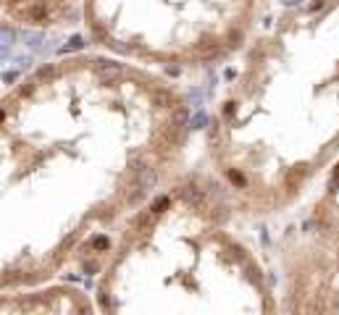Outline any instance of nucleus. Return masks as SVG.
Segmentation results:
<instances>
[{
    "label": "nucleus",
    "instance_id": "1",
    "mask_svg": "<svg viewBox=\"0 0 339 315\" xmlns=\"http://www.w3.org/2000/svg\"><path fill=\"white\" fill-rule=\"evenodd\" d=\"M192 103L105 50L45 60L3 92L0 291L100 276L132 221L187 171Z\"/></svg>",
    "mask_w": 339,
    "mask_h": 315
},
{
    "label": "nucleus",
    "instance_id": "2",
    "mask_svg": "<svg viewBox=\"0 0 339 315\" xmlns=\"http://www.w3.org/2000/svg\"><path fill=\"white\" fill-rule=\"evenodd\" d=\"M232 63L205 168L242 218L295 210L339 160V0H295Z\"/></svg>",
    "mask_w": 339,
    "mask_h": 315
},
{
    "label": "nucleus",
    "instance_id": "3",
    "mask_svg": "<svg viewBox=\"0 0 339 315\" xmlns=\"http://www.w3.org/2000/svg\"><path fill=\"white\" fill-rule=\"evenodd\" d=\"M218 179L184 171L121 236L95 284L100 313H279Z\"/></svg>",
    "mask_w": 339,
    "mask_h": 315
},
{
    "label": "nucleus",
    "instance_id": "4",
    "mask_svg": "<svg viewBox=\"0 0 339 315\" xmlns=\"http://www.w3.org/2000/svg\"><path fill=\"white\" fill-rule=\"evenodd\" d=\"M263 0H84L97 50L166 74L232 63L255 37Z\"/></svg>",
    "mask_w": 339,
    "mask_h": 315
},
{
    "label": "nucleus",
    "instance_id": "5",
    "mask_svg": "<svg viewBox=\"0 0 339 315\" xmlns=\"http://www.w3.org/2000/svg\"><path fill=\"white\" fill-rule=\"evenodd\" d=\"M279 313H339V234L305 224L279 250Z\"/></svg>",
    "mask_w": 339,
    "mask_h": 315
},
{
    "label": "nucleus",
    "instance_id": "6",
    "mask_svg": "<svg viewBox=\"0 0 339 315\" xmlns=\"http://www.w3.org/2000/svg\"><path fill=\"white\" fill-rule=\"evenodd\" d=\"M0 310H3V315H11V313L29 315V313H100V307H97V299L90 297L76 284L58 279V281L42 284V286L3 291Z\"/></svg>",
    "mask_w": 339,
    "mask_h": 315
},
{
    "label": "nucleus",
    "instance_id": "7",
    "mask_svg": "<svg viewBox=\"0 0 339 315\" xmlns=\"http://www.w3.org/2000/svg\"><path fill=\"white\" fill-rule=\"evenodd\" d=\"M84 0H3L5 27L27 32H61L82 27Z\"/></svg>",
    "mask_w": 339,
    "mask_h": 315
}]
</instances>
